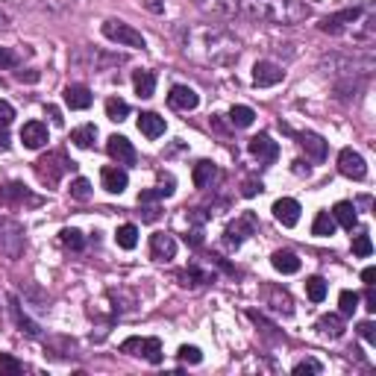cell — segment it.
I'll use <instances>...</instances> for the list:
<instances>
[{
  "label": "cell",
  "mask_w": 376,
  "mask_h": 376,
  "mask_svg": "<svg viewBox=\"0 0 376 376\" xmlns=\"http://www.w3.org/2000/svg\"><path fill=\"white\" fill-rule=\"evenodd\" d=\"M285 79V71L279 68V65L274 62H256L253 65V83H256L259 88H271L276 83H282Z\"/></svg>",
  "instance_id": "obj_12"
},
{
  "label": "cell",
  "mask_w": 376,
  "mask_h": 376,
  "mask_svg": "<svg viewBox=\"0 0 376 376\" xmlns=\"http://www.w3.org/2000/svg\"><path fill=\"white\" fill-rule=\"evenodd\" d=\"M353 253H356V256H361V259H368L370 253H373V244H370V235L368 233H359L353 238Z\"/></svg>",
  "instance_id": "obj_41"
},
{
  "label": "cell",
  "mask_w": 376,
  "mask_h": 376,
  "mask_svg": "<svg viewBox=\"0 0 376 376\" xmlns=\"http://www.w3.org/2000/svg\"><path fill=\"white\" fill-rule=\"evenodd\" d=\"M320 71L332 74V77H344V79H353V77H368L373 71V56H347V53H332V56L320 59Z\"/></svg>",
  "instance_id": "obj_3"
},
{
  "label": "cell",
  "mask_w": 376,
  "mask_h": 376,
  "mask_svg": "<svg viewBox=\"0 0 376 376\" xmlns=\"http://www.w3.org/2000/svg\"><path fill=\"white\" fill-rule=\"evenodd\" d=\"M100 180H103V188L109 194H120L127 188V182H130V177H127V171L124 168H103L100 171Z\"/></svg>",
  "instance_id": "obj_22"
},
{
  "label": "cell",
  "mask_w": 376,
  "mask_h": 376,
  "mask_svg": "<svg viewBox=\"0 0 376 376\" xmlns=\"http://www.w3.org/2000/svg\"><path fill=\"white\" fill-rule=\"evenodd\" d=\"M177 279H180L182 288H197V285H206V282H214V274H209V271H203V267L191 265L188 271H180Z\"/></svg>",
  "instance_id": "obj_24"
},
{
  "label": "cell",
  "mask_w": 376,
  "mask_h": 376,
  "mask_svg": "<svg viewBox=\"0 0 376 376\" xmlns=\"http://www.w3.org/2000/svg\"><path fill=\"white\" fill-rule=\"evenodd\" d=\"M361 282H365V285H373L376 282V267H365V271H361Z\"/></svg>",
  "instance_id": "obj_50"
},
{
  "label": "cell",
  "mask_w": 376,
  "mask_h": 376,
  "mask_svg": "<svg viewBox=\"0 0 376 376\" xmlns=\"http://www.w3.org/2000/svg\"><path fill=\"white\" fill-rule=\"evenodd\" d=\"M139 130L144 132L147 139H159V136H165L168 124H165V118H159L156 112H144V115L139 118Z\"/></svg>",
  "instance_id": "obj_25"
},
{
  "label": "cell",
  "mask_w": 376,
  "mask_h": 376,
  "mask_svg": "<svg viewBox=\"0 0 376 376\" xmlns=\"http://www.w3.org/2000/svg\"><path fill=\"white\" fill-rule=\"evenodd\" d=\"M318 329H320V335H327V338H341L344 335V320L338 315H324L318 320Z\"/></svg>",
  "instance_id": "obj_30"
},
{
  "label": "cell",
  "mask_w": 376,
  "mask_h": 376,
  "mask_svg": "<svg viewBox=\"0 0 376 376\" xmlns=\"http://www.w3.org/2000/svg\"><path fill=\"white\" fill-rule=\"evenodd\" d=\"M94 139H97V127H94V124L77 127V130L71 132V141H74L77 147H91V144H94Z\"/></svg>",
  "instance_id": "obj_35"
},
{
  "label": "cell",
  "mask_w": 376,
  "mask_h": 376,
  "mask_svg": "<svg viewBox=\"0 0 376 376\" xmlns=\"http://www.w3.org/2000/svg\"><path fill=\"white\" fill-rule=\"evenodd\" d=\"M259 191H262V182H256V180H247L244 188H241V194H244V197H253V194H259Z\"/></svg>",
  "instance_id": "obj_48"
},
{
  "label": "cell",
  "mask_w": 376,
  "mask_h": 376,
  "mask_svg": "<svg viewBox=\"0 0 376 376\" xmlns=\"http://www.w3.org/2000/svg\"><path fill=\"white\" fill-rule=\"evenodd\" d=\"M247 150H250L253 156H256L259 162L271 165V162H276V156H279V144H276V141H271V136H267V132H259V136H253V139H250Z\"/></svg>",
  "instance_id": "obj_11"
},
{
  "label": "cell",
  "mask_w": 376,
  "mask_h": 376,
  "mask_svg": "<svg viewBox=\"0 0 376 376\" xmlns=\"http://www.w3.org/2000/svg\"><path fill=\"white\" fill-rule=\"evenodd\" d=\"M306 294H308V300H312V303H324V297H327V282L320 279V276L306 279Z\"/></svg>",
  "instance_id": "obj_36"
},
{
  "label": "cell",
  "mask_w": 376,
  "mask_h": 376,
  "mask_svg": "<svg viewBox=\"0 0 376 376\" xmlns=\"http://www.w3.org/2000/svg\"><path fill=\"white\" fill-rule=\"evenodd\" d=\"M0 194H3V200L9 206H21V203H30V206H38V197H33L21 182H12L6 188H0Z\"/></svg>",
  "instance_id": "obj_23"
},
{
  "label": "cell",
  "mask_w": 376,
  "mask_h": 376,
  "mask_svg": "<svg viewBox=\"0 0 376 376\" xmlns=\"http://www.w3.org/2000/svg\"><path fill=\"white\" fill-rule=\"evenodd\" d=\"M180 361H185V365H200L203 361V353L197 350V347H180Z\"/></svg>",
  "instance_id": "obj_44"
},
{
  "label": "cell",
  "mask_w": 376,
  "mask_h": 376,
  "mask_svg": "<svg viewBox=\"0 0 376 376\" xmlns=\"http://www.w3.org/2000/svg\"><path fill=\"white\" fill-rule=\"evenodd\" d=\"M188 221L200 226V224H206V221H209V214H206L203 209H191V212H188Z\"/></svg>",
  "instance_id": "obj_49"
},
{
  "label": "cell",
  "mask_w": 376,
  "mask_h": 376,
  "mask_svg": "<svg viewBox=\"0 0 376 376\" xmlns=\"http://www.w3.org/2000/svg\"><path fill=\"white\" fill-rule=\"evenodd\" d=\"M168 103L173 106V109H180V112H191V109H197V106H200V97H197L194 88L173 86L171 94H168Z\"/></svg>",
  "instance_id": "obj_17"
},
{
  "label": "cell",
  "mask_w": 376,
  "mask_h": 376,
  "mask_svg": "<svg viewBox=\"0 0 376 376\" xmlns=\"http://www.w3.org/2000/svg\"><path fill=\"white\" fill-rule=\"evenodd\" d=\"M132 86H136V94L139 97H153L156 91V74L153 71H136V77H132Z\"/></svg>",
  "instance_id": "obj_28"
},
{
  "label": "cell",
  "mask_w": 376,
  "mask_h": 376,
  "mask_svg": "<svg viewBox=\"0 0 376 376\" xmlns=\"http://www.w3.org/2000/svg\"><path fill=\"white\" fill-rule=\"evenodd\" d=\"M285 132H291L294 139H297V144L303 147V150L315 159V162H320V159H327V141L318 136V132H294L285 127Z\"/></svg>",
  "instance_id": "obj_15"
},
{
  "label": "cell",
  "mask_w": 376,
  "mask_h": 376,
  "mask_svg": "<svg viewBox=\"0 0 376 376\" xmlns=\"http://www.w3.org/2000/svg\"><path fill=\"white\" fill-rule=\"evenodd\" d=\"M12 118H15V109L6 100H0V130H6L12 124Z\"/></svg>",
  "instance_id": "obj_46"
},
{
  "label": "cell",
  "mask_w": 376,
  "mask_h": 376,
  "mask_svg": "<svg viewBox=\"0 0 376 376\" xmlns=\"http://www.w3.org/2000/svg\"><path fill=\"white\" fill-rule=\"evenodd\" d=\"M180 47L188 59L214 65V68H230L233 62H238V53H241V42L218 24H203V26L182 30Z\"/></svg>",
  "instance_id": "obj_1"
},
{
  "label": "cell",
  "mask_w": 376,
  "mask_h": 376,
  "mask_svg": "<svg viewBox=\"0 0 376 376\" xmlns=\"http://www.w3.org/2000/svg\"><path fill=\"white\" fill-rule=\"evenodd\" d=\"M359 335L365 338L368 344H376V327L370 324V320H365V324H359Z\"/></svg>",
  "instance_id": "obj_47"
},
{
  "label": "cell",
  "mask_w": 376,
  "mask_h": 376,
  "mask_svg": "<svg viewBox=\"0 0 376 376\" xmlns=\"http://www.w3.org/2000/svg\"><path fill=\"white\" fill-rule=\"evenodd\" d=\"M24 247H26L24 224H18L15 218H0V253L15 262L24 256Z\"/></svg>",
  "instance_id": "obj_4"
},
{
  "label": "cell",
  "mask_w": 376,
  "mask_h": 376,
  "mask_svg": "<svg viewBox=\"0 0 376 376\" xmlns=\"http://www.w3.org/2000/svg\"><path fill=\"white\" fill-rule=\"evenodd\" d=\"M120 350L132 353V356H141V359L150 361V365H159V361H162V341L159 338H127L124 344H120Z\"/></svg>",
  "instance_id": "obj_8"
},
{
  "label": "cell",
  "mask_w": 376,
  "mask_h": 376,
  "mask_svg": "<svg viewBox=\"0 0 376 376\" xmlns=\"http://www.w3.org/2000/svg\"><path fill=\"white\" fill-rule=\"evenodd\" d=\"M106 150H109V156L115 159L118 165H136V147H132L130 139L124 136H109V144H106Z\"/></svg>",
  "instance_id": "obj_13"
},
{
  "label": "cell",
  "mask_w": 376,
  "mask_h": 376,
  "mask_svg": "<svg viewBox=\"0 0 376 376\" xmlns=\"http://www.w3.org/2000/svg\"><path fill=\"white\" fill-rule=\"evenodd\" d=\"M271 265L276 267L279 274H297L300 271V259L294 256L291 250H276L274 256H271Z\"/></svg>",
  "instance_id": "obj_27"
},
{
  "label": "cell",
  "mask_w": 376,
  "mask_h": 376,
  "mask_svg": "<svg viewBox=\"0 0 376 376\" xmlns=\"http://www.w3.org/2000/svg\"><path fill=\"white\" fill-rule=\"evenodd\" d=\"M24 370V365L18 359H12L9 353H0V376H18Z\"/></svg>",
  "instance_id": "obj_39"
},
{
  "label": "cell",
  "mask_w": 376,
  "mask_h": 376,
  "mask_svg": "<svg viewBox=\"0 0 376 376\" xmlns=\"http://www.w3.org/2000/svg\"><path fill=\"white\" fill-rule=\"evenodd\" d=\"M18 79H21V83H36V79H38V71H18Z\"/></svg>",
  "instance_id": "obj_52"
},
{
  "label": "cell",
  "mask_w": 376,
  "mask_h": 376,
  "mask_svg": "<svg viewBox=\"0 0 376 376\" xmlns=\"http://www.w3.org/2000/svg\"><path fill=\"white\" fill-rule=\"evenodd\" d=\"M238 12L250 21L282 24V26L300 24L312 15V9L303 0H238Z\"/></svg>",
  "instance_id": "obj_2"
},
{
  "label": "cell",
  "mask_w": 376,
  "mask_h": 376,
  "mask_svg": "<svg viewBox=\"0 0 376 376\" xmlns=\"http://www.w3.org/2000/svg\"><path fill=\"white\" fill-rule=\"evenodd\" d=\"M68 191H71L74 200H88V197H91V182H88L86 177H77V180L71 182Z\"/></svg>",
  "instance_id": "obj_42"
},
{
  "label": "cell",
  "mask_w": 376,
  "mask_h": 376,
  "mask_svg": "<svg viewBox=\"0 0 376 376\" xmlns=\"http://www.w3.org/2000/svg\"><path fill=\"white\" fill-rule=\"evenodd\" d=\"M338 308L344 318H353V312L359 308V294L356 291H341L338 294Z\"/></svg>",
  "instance_id": "obj_37"
},
{
  "label": "cell",
  "mask_w": 376,
  "mask_h": 376,
  "mask_svg": "<svg viewBox=\"0 0 376 376\" xmlns=\"http://www.w3.org/2000/svg\"><path fill=\"white\" fill-rule=\"evenodd\" d=\"M127 115H130V103L127 100H120V97L106 100V118H109V120H118V124H120Z\"/></svg>",
  "instance_id": "obj_33"
},
{
  "label": "cell",
  "mask_w": 376,
  "mask_h": 376,
  "mask_svg": "<svg viewBox=\"0 0 376 376\" xmlns=\"http://www.w3.org/2000/svg\"><path fill=\"white\" fill-rule=\"evenodd\" d=\"M62 244L68 247V250H83L86 247V238H83V233L79 230H62Z\"/></svg>",
  "instance_id": "obj_40"
},
{
  "label": "cell",
  "mask_w": 376,
  "mask_h": 376,
  "mask_svg": "<svg viewBox=\"0 0 376 376\" xmlns=\"http://www.w3.org/2000/svg\"><path fill=\"white\" fill-rule=\"evenodd\" d=\"M3 26H9V15H6L3 9H0V30H3Z\"/></svg>",
  "instance_id": "obj_56"
},
{
  "label": "cell",
  "mask_w": 376,
  "mask_h": 376,
  "mask_svg": "<svg viewBox=\"0 0 376 376\" xmlns=\"http://www.w3.org/2000/svg\"><path fill=\"white\" fill-rule=\"evenodd\" d=\"M218 177H221V171H218V165H214V162H209V159L197 162V165H194V173H191V180H194V185L200 188V191L212 188L214 182H218Z\"/></svg>",
  "instance_id": "obj_20"
},
{
  "label": "cell",
  "mask_w": 376,
  "mask_h": 376,
  "mask_svg": "<svg viewBox=\"0 0 376 376\" xmlns=\"http://www.w3.org/2000/svg\"><path fill=\"white\" fill-rule=\"evenodd\" d=\"M271 306H274V312H282V315H291V312H294L291 297H288L285 291H279V288L271 291Z\"/></svg>",
  "instance_id": "obj_38"
},
{
  "label": "cell",
  "mask_w": 376,
  "mask_h": 376,
  "mask_svg": "<svg viewBox=\"0 0 376 376\" xmlns=\"http://www.w3.org/2000/svg\"><path fill=\"white\" fill-rule=\"evenodd\" d=\"M274 218L282 224V226H297L300 221V203L291 197H282L274 203Z\"/></svg>",
  "instance_id": "obj_19"
},
{
  "label": "cell",
  "mask_w": 376,
  "mask_h": 376,
  "mask_svg": "<svg viewBox=\"0 0 376 376\" xmlns=\"http://www.w3.org/2000/svg\"><path fill=\"white\" fill-rule=\"evenodd\" d=\"M361 21V9H344V12H335V15L324 18L318 26H320V33H329V36H338L344 30H350L353 24Z\"/></svg>",
  "instance_id": "obj_9"
},
{
  "label": "cell",
  "mask_w": 376,
  "mask_h": 376,
  "mask_svg": "<svg viewBox=\"0 0 376 376\" xmlns=\"http://www.w3.org/2000/svg\"><path fill=\"white\" fill-rule=\"evenodd\" d=\"M335 233V218L329 212H318L315 214V224H312V235H320V238H327Z\"/></svg>",
  "instance_id": "obj_32"
},
{
  "label": "cell",
  "mask_w": 376,
  "mask_h": 376,
  "mask_svg": "<svg viewBox=\"0 0 376 376\" xmlns=\"http://www.w3.org/2000/svg\"><path fill=\"white\" fill-rule=\"evenodd\" d=\"M115 241H118V247H124V250H132L139 244V230L132 224H124V226H118V233H115Z\"/></svg>",
  "instance_id": "obj_31"
},
{
  "label": "cell",
  "mask_w": 376,
  "mask_h": 376,
  "mask_svg": "<svg viewBox=\"0 0 376 376\" xmlns=\"http://www.w3.org/2000/svg\"><path fill=\"white\" fill-rule=\"evenodd\" d=\"M9 312H12V318H15V324H18L21 332H26V335H42V327H38L36 320L24 312V308H21V300L15 297V294H9Z\"/></svg>",
  "instance_id": "obj_21"
},
{
  "label": "cell",
  "mask_w": 376,
  "mask_h": 376,
  "mask_svg": "<svg viewBox=\"0 0 376 376\" xmlns=\"http://www.w3.org/2000/svg\"><path fill=\"white\" fill-rule=\"evenodd\" d=\"M320 370H324V365H320L318 359H303V361L294 365V373H297V376H303V373H320Z\"/></svg>",
  "instance_id": "obj_43"
},
{
  "label": "cell",
  "mask_w": 376,
  "mask_h": 376,
  "mask_svg": "<svg viewBox=\"0 0 376 376\" xmlns=\"http://www.w3.org/2000/svg\"><path fill=\"white\" fill-rule=\"evenodd\" d=\"M365 300H368V312H376V291H373V285H368Z\"/></svg>",
  "instance_id": "obj_51"
},
{
  "label": "cell",
  "mask_w": 376,
  "mask_h": 376,
  "mask_svg": "<svg viewBox=\"0 0 376 376\" xmlns=\"http://www.w3.org/2000/svg\"><path fill=\"white\" fill-rule=\"evenodd\" d=\"M332 218L338 221V224L344 226V230H353L356 221H359V218H356V206H353V203H347V200H341V203H335Z\"/></svg>",
  "instance_id": "obj_29"
},
{
  "label": "cell",
  "mask_w": 376,
  "mask_h": 376,
  "mask_svg": "<svg viewBox=\"0 0 376 376\" xmlns=\"http://www.w3.org/2000/svg\"><path fill=\"white\" fill-rule=\"evenodd\" d=\"M194 6L212 18H233L238 12V0H194Z\"/></svg>",
  "instance_id": "obj_18"
},
{
  "label": "cell",
  "mask_w": 376,
  "mask_h": 376,
  "mask_svg": "<svg viewBox=\"0 0 376 376\" xmlns=\"http://www.w3.org/2000/svg\"><path fill=\"white\" fill-rule=\"evenodd\" d=\"M147 9H150V12H162V3H159V0H147Z\"/></svg>",
  "instance_id": "obj_54"
},
{
  "label": "cell",
  "mask_w": 376,
  "mask_h": 376,
  "mask_svg": "<svg viewBox=\"0 0 376 376\" xmlns=\"http://www.w3.org/2000/svg\"><path fill=\"white\" fill-rule=\"evenodd\" d=\"M256 233H259V218H256L253 212H241L238 218H235L230 226H226L224 244H226V247H233V250H238L250 235H256Z\"/></svg>",
  "instance_id": "obj_7"
},
{
  "label": "cell",
  "mask_w": 376,
  "mask_h": 376,
  "mask_svg": "<svg viewBox=\"0 0 376 376\" xmlns=\"http://www.w3.org/2000/svg\"><path fill=\"white\" fill-rule=\"evenodd\" d=\"M0 200H3V194H0Z\"/></svg>",
  "instance_id": "obj_57"
},
{
  "label": "cell",
  "mask_w": 376,
  "mask_h": 376,
  "mask_svg": "<svg viewBox=\"0 0 376 376\" xmlns=\"http://www.w3.org/2000/svg\"><path fill=\"white\" fill-rule=\"evenodd\" d=\"M65 103H68L71 109H88V106H91L88 86H68V88H65Z\"/></svg>",
  "instance_id": "obj_26"
},
{
  "label": "cell",
  "mask_w": 376,
  "mask_h": 376,
  "mask_svg": "<svg viewBox=\"0 0 376 376\" xmlns=\"http://www.w3.org/2000/svg\"><path fill=\"white\" fill-rule=\"evenodd\" d=\"M150 256L153 262H171L177 256V241L168 233H153L150 235Z\"/></svg>",
  "instance_id": "obj_14"
},
{
  "label": "cell",
  "mask_w": 376,
  "mask_h": 376,
  "mask_svg": "<svg viewBox=\"0 0 376 376\" xmlns=\"http://www.w3.org/2000/svg\"><path fill=\"white\" fill-rule=\"evenodd\" d=\"M0 150H9V136L6 132H0Z\"/></svg>",
  "instance_id": "obj_55"
},
{
  "label": "cell",
  "mask_w": 376,
  "mask_h": 376,
  "mask_svg": "<svg viewBox=\"0 0 376 376\" xmlns=\"http://www.w3.org/2000/svg\"><path fill=\"white\" fill-rule=\"evenodd\" d=\"M103 36L109 38V42L120 45V47H132V50H144L147 47L144 36L136 30V26H130L124 21H115V18H109V21L103 24Z\"/></svg>",
  "instance_id": "obj_6"
},
{
  "label": "cell",
  "mask_w": 376,
  "mask_h": 376,
  "mask_svg": "<svg viewBox=\"0 0 376 376\" xmlns=\"http://www.w3.org/2000/svg\"><path fill=\"white\" fill-rule=\"evenodd\" d=\"M21 141H24V147H30V150L45 147L47 144V124H42V120H26L21 127Z\"/></svg>",
  "instance_id": "obj_16"
},
{
  "label": "cell",
  "mask_w": 376,
  "mask_h": 376,
  "mask_svg": "<svg viewBox=\"0 0 376 376\" xmlns=\"http://www.w3.org/2000/svg\"><path fill=\"white\" fill-rule=\"evenodd\" d=\"M18 53H12L9 47H0V68L9 71V68H18Z\"/></svg>",
  "instance_id": "obj_45"
},
{
  "label": "cell",
  "mask_w": 376,
  "mask_h": 376,
  "mask_svg": "<svg viewBox=\"0 0 376 376\" xmlns=\"http://www.w3.org/2000/svg\"><path fill=\"white\" fill-rule=\"evenodd\" d=\"M141 212H144V221H150V224L159 218V209H156V206H147V209H141Z\"/></svg>",
  "instance_id": "obj_53"
},
{
  "label": "cell",
  "mask_w": 376,
  "mask_h": 376,
  "mask_svg": "<svg viewBox=\"0 0 376 376\" xmlns=\"http://www.w3.org/2000/svg\"><path fill=\"white\" fill-rule=\"evenodd\" d=\"M74 168V162L68 156H65L62 150H53L47 156H42L36 162V173H38V180H42L45 185H59V180L65 177Z\"/></svg>",
  "instance_id": "obj_5"
},
{
  "label": "cell",
  "mask_w": 376,
  "mask_h": 376,
  "mask_svg": "<svg viewBox=\"0 0 376 376\" xmlns=\"http://www.w3.org/2000/svg\"><path fill=\"white\" fill-rule=\"evenodd\" d=\"M338 171L344 173V177H350V180H365L368 177L365 159H361V153H356L353 147H344V150L338 153Z\"/></svg>",
  "instance_id": "obj_10"
},
{
  "label": "cell",
  "mask_w": 376,
  "mask_h": 376,
  "mask_svg": "<svg viewBox=\"0 0 376 376\" xmlns=\"http://www.w3.org/2000/svg\"><path fill=\"white\" fill-rule=\"evenodd\" d=\"M253 120H256V112L250 109V106H233V112H230V124L233 127H250Z\"/></svg>",
  "instance_id": "obj_34"
}]
</instances>
